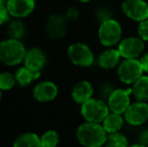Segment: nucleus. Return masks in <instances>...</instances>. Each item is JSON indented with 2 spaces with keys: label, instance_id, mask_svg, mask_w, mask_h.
Returning <instances> with one entry per match:
<instances>
[{
  "label": "nucleus",
  "instance_id": "obj_1",
  "mask_svg": "<svg viewBox=\"0 0 148 147\" xmlns=\"http://www.w3.org/2000/svg\"><path fill=\"white\" fill-rule=\"evenodd\" d=\"M77 138L82 145L87 147H99L106 144L107 132L103 125L95 122H87L79 126Z\"/></svg>",
  "mask_w": 148,
  "mask_h": 147
},
{
  "label": "nucleus",
  "instance_id": "obj_2",
  "mask_svg": "<svg viewBox=\"0 0 148 147\" xmlns=\"http://www.w3.org/2000/svg\"><path fill=\"white\" fill-rule=\"evenodd\" d=\"M25 53V47L18 39L9 38L0 42V62L4 65H18L24 59Z\"/></svg>",
  "mask_w": 148,
  "mask_h": 147
},
{
  "label": "nucleus",
  "instance_id": "obj_3",
  "mask_svg": "<svg viewBox=\"0 0 148 147\" xmlns=\"http://www.w3.org/2000/svg\"><path fill=\"white\" fill-rule=\"evenodd\" d=\"M110 108L105 102L97 99H90L83 103L81 113L87 122L101 123L109 115Z\"/></svg>",
  "mask_w": 148,
  "mask_h": 147
},
{
  "label": "nucleus",
  "instance_id": "obj_4",
  "mask_svg": "<svg viewBox=\"0 0 148 147\" xmlns=\"http://www.w3.org/2000/svg\"><path fill=\"white\" fill-rule=\"evenodd\" d=\"M122 36V27L115 19L107 18L101 23L99 27V40L105 46H113L120 41Z\"/></svg>",
  "mask_w": 148,
  "mask_h": 147
},
{
  "label": "nucleus",
  "instance_id": "obj_5",
  "mask_svg": "<svg viewBox=\"0 0 148 147\" xmlns=\"http://www.w3.org/2000/svg\"><path fill=\"white\" fill-rule=\"evenodd\" d=\"M143 68L137 59H125L118 68V77L124 84H133L143 74Z\"/></svg>",
  "mask_w": 148,
  "mask_h": 147
},
{
  "label": "nucleus",
  "instance_id": "obj_6",
  "mask_svg": "<svg viewBox=\"0 0 148 147\" xmlns=\"http://www.w3.org/2000/svg\"><path fill=\"white\" fill-rule=\"evenodd\" d=\"M68 55L72 63L79 67H89L94 62V55L91 49L84 43H74L70 45Z\"/></svg>",
  "mask_w": 148,
  "mask_h": 147
},
{
  "label": "nucleus",
  "instance_id": "obj_7",
  "mask_svg": "<svg viewBox=\"0 0 148 147\" xmlns=\"http://www.w3.org/2000/svg\"><path fill=\"white\" fill-rule=\"evenodd\" d=\"M131 94H132V89H127V90L118 89L113 91L108 99V106L110 110L113 113L124 114L130 106Z\"/></svg>",
  "mask_w": 148,
  "mask_h": 147
},
{
  "label": "nucleus",
  "instance_id": "obj_8",
  "mask_svg": "<svg viewBox=\"0 0 148 147\" xmlns=\"http://www.w3.org/2000/svg\"><path fill=\"white\" fill-rule=\"evenodd\" d=\"M144 40L140 37L131 36L120 41L118 51L124 59H137L144 51Z\"/></svg>",
  "mask_w": 148,
  "mask_h": 147
},
{
  "label": "nucleus",
  "instance_id": "obj_9",
  "mask_svg": "<svg viewBox=\"0 0 148 147\" xmlns=\"http://www.w3.org/2000/svg\"><path fill=\"white\" fill-rule=\"evenodd\" d=\"M122 10L127 17L135 21L140 22L148 18V4L144 0H125Z\"/></svg>",
  "mask_w": 148,
  "mask_h": 147
},
{
  "label": "nucleus",
  "instance_id": "obj_10",
  "mask_svg": "<svg viewBox=\"0 0 148 147\" xmlns=\"http://www.w3.org/2000/svg\"><path fill=\"white\" fill-rule=\"evenodd\" d=\"M124 114L125 120L130 125H142L148 120V105L143 101H137L130 104Z\"/></svg>",
  "mask_w": 148,
  "mask_h": 147
},
{
  "label": "nucleus",
  "instance_id": "obj_11",
  "mask_svg": "<svg viewBox=\"0 0 148 147\" xmlns=\"http://www.w3.org/2000/svg\"><path fill=\"white\" fill-rule=\"evenodd\" d=\"M6 7L14 17H26L34 9V0H8Z\"/></svg>",
  "mask_w": 148,
  "mask_h": 147
},
{
  "label": "nucleus",
  "instance_id": "obj_12",
  "mask_svg": "<svg viewBox=\"0 0 148 147\" xmlns=\"http://www.w3.org/2000/svg\"><path fill=\"white\" fill-rule=\"evenodd\" d=\"M66 21L64 16L60 14H53L47 19L45 25V31L51 38L59 39L66 34Z\"/></svg>",
  "mask_w": 148,
  "mask_h": 147
},
{
  "label": "nucleus",
  "instance_id": "obj_13",
  "mask_svg": "<svg viewBox=\"0 0 148 147\" xmlns=\"http://www.w3.org/2000/svg\"><path fill=\"white\" fill-rule=\"evenodd\" d=\"M58 87L51 82H42L36 85L33 90V97L38 102H49L56 99Z\"/></svg>",
  "mask_w": 148,
  "mask_h": 147
},
{
  "label": "nucleus",
  "instance_id": "obj_14",
  "mask_svg": "<svg viewBox=\"0 0 148 147\" xmlns=\"http://www.w3.org/2000/svg\"><path fill=\"white\" fill-rule=\"evenodd\" d=\"M45 64V57L38 49H31L26 51L24 57V65L34 72H40Z\"/></svg>",
  "mask_w": 148,
  "mask_h": 147
},
{
  "label": "nucleus",
  "instance_id": "obj_15",
  "mask_svg": "<svg viewBox=\"0 0 148 147\" xmlns=\"http://www.w3.org/2000/svg\"><path fill=\"white\" fill-rule=\"evenodd\" d=\"M93 95V87L88 81H82L74 87L72 97L78 104H83L90 100Z\"/></svg>",
  "mask_w": 148,
  "mask_h": 147
},
{
  "label": "nucleus",
  "instance_id": "obj_16",
  "mask_svg": "<svg viewBox=\"0 0 148 147\" xmlns=\"http://www.w3.org/2000/svg\"><path fill=\"white\" fill-rule=\"evenodd\" d=\"M121 55L118 49H110L104 51L99 57V65L105 70H111L118 65Z\"/></svg>",
  "mask_w": 148,
  "mask_h": 147
},
{
  "label": "nucleus",
  "instance_id": "obj_17",
  "mask_svg": "<svg viewBox=\"0 0 148 147\" xmlns=\"http://www.w3.org/2000/svg\"><path fill=\"white\" fill-rule=\"evenodd\" d=\"M132 94L137 101H148V76H141L133 83Z\"/></svg>",
  "mask_w": 148,
  "mask_h": 147
},
{
  "label": "nucleus",
  "instance_id": "obj_18",
  "mask_svg": "<svg viewBox=\"0 0 148 147\" xmlns=\"http://www.w3.org/2000/svg\"><path fill=\"white\" fill-rule=\"evenodd\" d=\"M123 123H124V120H123L121 114L112 112L111 114H109L104 119L103 127L107 133H115V132H118L122 128Z\"/></svg>",
  "mask_w": 148,
  "mask_h": 147
},
{
  "label": "nucleus",
  "instance_id": "obj_19",
  "mask_svg": "<svg viewBox=\"0 0 148 147\" xmlns=\"http://www.w3.org/2000/svg\"><path fill=\"white\" fill-rule=\"evenodd\" d=\"M39 76H40V72H34L28 69L27 67H23L16 71L14 77L16 79V82L20 86L24 87L29 85L33 80H36L37 78H39Z\"/></svg>",
  "mask_w": 148,
  "mask_h": 147
},
{
  "label": "nucleus",
  "instance_id": "obj_20",
  "mask_svg": "<svg viewBox=\"0 0 148 147\" xmlns=\"http://www.w3.org/2000/svg\"><path fill=\"white\" fill-rule=\"evenodd\" d=\"M14 147H39L40 138L34 133H24L17 137L13 143Z\"/></svg>",
  "mask_w": 148,
  "mask_h": 147
},
{
  "label": "nucleus",
  "instance_id": "obj_21",
  "mask_svg": "<svg viewBox=\"0 0 148 147\" xmlns=\"http://www.w3.org/2000/svg\"><path fill=\"white\" fill-rule=\"evenodd\" d=\"M60 141V136L53 130L45 132L40 138V145L42 147H55Z\"/></svg>",
  "mask_w": 148,
  "mask_h": 147
},
{
  "label": "nucleus",
  "instance_id": "obj_22",
  "mask_svg": "<svg viewBox=\"0 0 148 147\" xmlns=\"http://www.w3.org/2000/svg\"><path fill=\"white\" fill-rule=\"evenodd\" d=\"M106 145L107 146H118V147H126L128 145V140H127L126 136L120 134L118 132L115 133H110V135L107 137V141H106Z\"/></svg>",
  "mask_w": 148,
  "mask_h": 147
},
{
  "label": "nucleus",
  "instance_id": "obj_23",
  "mask_svg": "<svg viewBox=\"0 0 148 147\" xmlns=\"http://www.w3.org/2000/svg\"><path fill=\"white\" fill-rule=\"evenodd\" d=\"M7 32L10 38L19 39L24 34V26L20 21L14 20V21L10 22V24L8 25Z\"/></svg>",
  "mask_w": 148,
  "mask_h": 147
},
{
  "label": "nucleus",
  "instance_id": "obj_24",
  "mask_svg": "<svg viewBox=\"0 0 148 147\" xmlns=\"http://www.w3.org/2000/svg\"><path fill=\"white\" fill-rule=\"evenodd\" d=\"M16 83L15 77H13L9 73H1L0 74V89L4 91L10 90L14 87Z\"/></svg>",
  "mask_w": 148,
  "mask_h": 147
},
{
  "label": "nucleus",
  "instance_id": "obj_25",
  "mask_svg": "<svg viewBox=\"0 0 148 147\" xmlns=\"http://www.w3.org/2000/svg\"><path fill=\"white\" fill-rule=\"evenodd\" d=\"M138 34L142 40H148V18L140 21L138 26Z\"/></svg>",
  "mask_w": 148,
  "mask_h": 147
},
{
  "label": "nucleus",
  "instance_id": "obj_26",
  "mask_svg": "<svg viewBox=\"0 0 148 147\" xmlns=\"http://www.w3.org/2000/svg\"><path fill=\"white\" fill-rule=\"evenodd\" d=\"M9 19V12L4 3H0V25L5 23Z\"/></svg>",
  "mask_w": 148,
  "mask_h": 147
},
{
  "label": "nucleus",
  "instance_id": "obj_27",
  "mask_svg": "<svg viewBox=\"0 0 148 147\" xmlns=\"http://www.w3.org/2000/svg\"><path fill=\"white\" fill-rule=\"evenodd\" d=\"M140 63L143 68V71L148 73V53H146L145 55H143L142 59H140Z\"/></svg>",
  "mask_w": 148,
  "mask_h": 147
},
{
  "label": "nucleus",
  "instance_id": "obj_28",
  "mask_svg": "<svg viewBox=\"0 0 148 147\" xmlns=\"http://www.w3.org/2000/svg\"><path fill=\"white\" fill-rule=\"evenodd\" d=\"M8 0H0V3H5V2H7Z\"/></svg>",
  "mask_w": 148,
  "mask_h": 147
},
{
  "label": "nucleus",
  "instance_id": "obj_29",
  "mask_svg": "<svg viewBox=\"0 0 148 147\" xmlns=\"http://www.w3.org/2000/svg\"><path fill=\"white\" fill-rule=\"evenodd\" d=\"M79 1H81V2H89V1H91V0H79Z\"/></svg>",
  "mask_w": 148,
  "mask_h": 147
},
{
  "label": "nucleus",
  "instance_id": "obj_30",
  "mask_svg": "<svg viewBox=\"0 0 148 147\" xmlns=\"http://www.w3.org/2000/svg\"><path fill=\"white\" fill-rule=\"evenodd\" d=\"M0 100H1V89H0Z\"/></svg>",
  "mask_w": 148,
  "mask_h": 147
}]
</instances>
